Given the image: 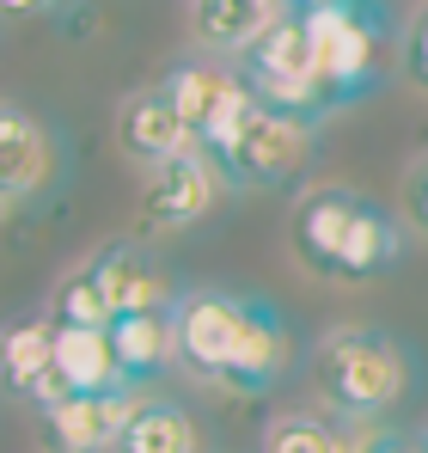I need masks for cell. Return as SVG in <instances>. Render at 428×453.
<instances>
[{"mask_svg": "<svg viewBox=\"0 0 428 453\" xmlns=\"http://www.w3.org/2000/svg\"><path fill=\"white\" fill-rule=\"evenodd\" d=\"M172 331H178V368L239 398L276 392L294 368L287 312L251 288H220V282L184 288L172 306Z\"/></svg>", "mask_w": 428, "mask_h": 453, "instance_id": "1", "label": "cell"}, {"mask_svg": "<svg viewBox=\"0 0 428 453\" xmlns=\"http://www.w3.org/2000/svg\"><path fill=\"white\" fill-rule=\"evenodd\" d=\"M312 386L337 417L386 423L417 386V356L386 325H337L312 349Z\"/></svg>", "mask_w": 428, "mask_h": 453, "instance_id": "2", "label": "cell"}, {"mask_svg": "<svg viewBox=\"0 0 428 453\" xmlns=\"http://www.w3.org/2000/svg\"><path fill=\"white\" fill-rule=\"evenodd\" d=\"M300 19H306L318 86H325L331 111H349L367 92H379V50L392 37V6L386 0H318Z\"/></svg>", "mask_w": 428, "mask_h": 453, "instance_id": "3", "label": "cell"}, {"mask_svg": "<svg viewBox=\"0 0 428 453\" xmlns=\"http://www.w3.org/2000/svg\"><path fill=\"white\" fill-rule=\"evenodd\" d=\"M159 86L184 111V123L196 129V148L209 153L214 165L264 117V98L251 92V80L239 74V62H220V56H184V62H172L159 74Z\"/></svg>", "mask_w": 428, "mask_h": 453, "instance_id": "4", "label": "cell"}, {"mask_svg": "<svg viewBox=\"0 0 428 453\" xmlns=\"http://www.w3.org/2000/svg\"><path fill=\"white\" fill-rule=\"evenodd\" d=\"M239 74L251 80V92L264 98V111H282L300 123H325L331 117V98L318 86V62H312V37H306V19L282 12L245 56H239Z\"/></svg>", "mask_w": 428, "mask_h": 453, "instance_id": "5", "label": "cell"}, {"mask_svg": "<svg viewBox=\"0 0 428 453\" xmlns=\"http://www.w3.org/2000/svg\"><path fill=\"white\" fill-rule=\"evenodd\" d=\"M68 172V148L56 123L19 98H0V209L43 203Z\"/></svg>", "mask_w": 428, "mask_h": 453, "instance_id": "6", "label": "cell"}, {"mask_svg": "<svg viewBox=\"0 0 428 453\" xmlns=\"http://www.w3.org/2000/svg\"><path fill=\"white\" fill-rule=\"evenodd\" d=\"M312 148H318V123L264 111L220 159V178H226V190H294L312 165Z\"/></svg>", "mask_w": 428, "mask_h": 453, "instance_id": "7", "label": "cell"}, {"mask_svg": "<svg viewBox=\"0 0 428 453\" xmlns=\"http://www.w3.org/2000/svg\"><path fill=\"white\" fill-rule=\"evenodd\" d=\"M141 392L135 386H117V392H68L37 417V448L43 453H117L129 417H135Z\"/></svg>", "mask_w": 428, "mask_h": 453, "instance_id": "8", "label": "cell"}, {"mask_svg": "<svg viewBox=\"0 0 428 453\" xmlns=\"http://www.w3.org/2000/svg\"><path fill=\"white\" fill-rule=\"evenodd\" d=\"M226 196V178L203 148L178 153L165 165H153L141 184V226L147 233H190L214 215V203Z\"/></svg>", "mask_w": 428, "mask_h": 453, "instance_id": "9", "label": "cell"}, {"mask_svg": "<svg viewBox=\"0 0 428 453\" xmlns=\"http://www.w3.org/2000/svg\"><path fill=\"white\" fill-rule=\"evenodd\" d=\"M86 270H92V282L104 288V301L111 312L123 319V312H172L178 306V276L147 251L141 239H104L92 257H86Z\"/></svg>", "mask_w": 428, "mask_h": 453, "instance_id": "10", "label": "cell"}, {"mask_svg": "<svg viewBox=\"0 0 428 453\" xmlns=\"http://www.w3.org/2000/svg\"><path fill=\"white\" fill-rule=\"evenodd\" d=\"M0 392L43 411L62 392L56 380V319L50 312H19V319H0Z\"/></svg>", "mask_w": 428, "mask_h": 453, "instance_id": "11", "label": "cell"}, {"mask_svg": "<svg viewBox=\"0 0 428 453\" xmlns=\"http://www.w3.org/2000/svg\"><path fill=\"white\" fill-rule=\"evenodd\" d=\"M355 209H361V190H349V184H312V190H300L287 239H294V257L312 276L337 282V257H343V239H349Z\"/></svg>", "mask_w": 428, "mask_h": 453, "instance_id": "12", "label": "cell"}, {"mask_svg": "<svg viewBox=\"0 0 428 453\" xmlns=\"http://www.w3.org/2000/svg\"><path fill=\"white\" fill-rule=\"evenodd\" d=\"M117 148L129 153L135 165H165V159H178V153L196 148V129L184 123V111L165 98V86L153 80V86H135L123 104H117Z\"/></svg>", "mask_w": 428, "mask_h": 453, "instance_id": "13", "label": "cell"}, {"mask_svg": "<svg viewBox=\"0 0 428 453\" xmlns=\"http://www.w3.org/2000/svg\"><path fill=\"white\" fill-rule=\"evenodd\" d=\"M282 12L287 0H190V31H196L203 56L239 62Z\"/></svg>", "mask_w": 428, "mask_h": 453, "instance_id": "14", "label": "cell"}, {"mask_svg": "<svg viewBox=\"0 0 428 453\" xmlns=\"http://www.w3.org/2000/svg\"><path fill=\"white\" fill-rule=\"evenodd\" d=\"M111 349H117L123 380L147 392L165 368H178V331H172V312H123V319H111Z\"/></svg>", "mask_w": 428, "mask_h": 453, "instance_id": "15", "label": "cell"}, {"mask_svg": "<svg viewBox=\"0 0 428 453\" xmlns=\"http://www.w3.org/2000/svg\"><path fill=\"white\" fill-rule=\"evenodd\" d=\"M398 257H404V221L392 209H379L373 196H361L355 221H349V239H343V257H337V282H373Z\"/></svg>", "mask_w": 428, "mask_h": 453, "instance_id": "16", "label": "cell"}, {"mask_svg": "<svg viewBox=\"0 0 428 453\" xmlns=\"http://www.w3.org/2000/svg\"><path fill=\"white\" fill-rule=\"evenodd\" d=\"M367 429L373 423H349L331 404L325 411H287V417H276L264 429V448L257 453H361L367 448Z\"/></svg>", "mask_w": 428, "mask_h": 453, "instance_id": "17", "label": "cell"}, {"mask_svg": "<svg viewBox=\"0 0 428 453\" xmlns=\"http://www.w3.org/2000/svg\"><path fill=\"white\" fill-rule=\"evenodd\" d=\"M117 453H203V423L190 417V404H178L165 392H141Z\"/></svg>", "mask_w": 428, "mask_h": 453, "instance_id": "18", "label": "cell"}, {"mask_svg": "<svg viewBox=\"0 0 428 453\" xmlns=\"http://www.w3.org/2000/svg\"><path fill=\"white\" fill-rule=\"evenodd\" d=\"M56 380H62V392H117V386H129L123 368H117V349H111V325L104 331L56 325Z\"/></svg>", "mask_w": 428, "mask_h": 453, "instance_id": "19", "label": "cell"}, {"mask_svg": "<svg viewBox=\"0 0 428 453\" xmlns=\"http://www.w3.org/2000/svg\"><path fill=\"white\" fill-rule=\"evenodd\" d=\"M50 319H56V325H73V331H104L117 312H111V301H104V288L92 282V270L80 264L73 276L56 282V295H50Z\"/></svg>", "mask_w": 428, "mask_h": 453, "instance_id": "20", "label": "cell"}, {"mask_svg": "<svg viewBox=\"0 0 428 453\" xmlns=\"http://www.w3.org/2000/svg\"><path fill=\"white\" fill-rule=\"evenodd\" d=\"M404 226H417L428 239V153L404 172Z\"/></svg>", "mask_w": 428, "mask_h": 453, "instance_id": "21", "label": "cell"}, {"mask_svg": "<svg viewBox=\"0 0 428 453\" xmlns=\"http://www.w3.org/2000/svg\"><path fill=\"white\" fill-rule=\"evenodd\" d=\"M404 74L428 92V6L410 19V31H404Z\"/></svg>", "mask_w": 428, "mask_h": 453, "instance_id": "22", "label": "cell"}, {"mask_svg": "<svg viewBox=\"0 0 428 453\" xmlns=\"http://www.w3.org/2000/svg\"><path fill=\"white\" fill-rule=\"evenodd\" d=\"M361 453H423V435H410V429H398V423H373Z\"/></svg>", "mask_w": 428, "mask_h": 453, "instance_id": "23", "label": "cell"}, {"mask_svg": "<svg viewBox=\"0 0 428 453\" xmlns=\"http://www.w3.org/2000/svg\"><path fill=\"white\" fill-rule=\"evenodd\" d=\"M62 0H0V19H43V12H56Z\"/></svg>", "mask_w": 428, "mask_h": 453, "instance_id": "24", "label": "cell"}, {"mask_svg": "<svg viewBox=\"0 0 428 453\" xmlns=\"http://www.w3.org/2000/svg\"><path fill=\"white\" fill-rule=\"evenodd\" d=\"M306 6H318V0H287V12H306Z\"/></svg>", "mask_w": 428, "mask_h": 453, "instance_id": "25", "label": "cell"}, {"mask_svg": "<svg viewBox=\"0 0 428 453\" xmlns=\"http://www.w3.org/2000/svg\"><path fill=\"white\" fill-rule=\"evenodd\" d=\"M423 453H428V429H423Z\"/></svg>", "mask_w": 428, "mask_h": 453, "instance_id": "26", "label": "cell"}]
</instances>
